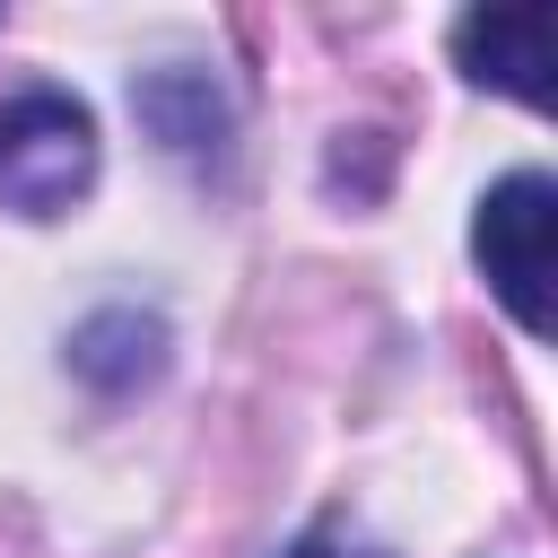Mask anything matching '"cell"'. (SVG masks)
Here are the masks:
<instances>
[{
  "mask_svg": "<svg viewBox=\"0 0 558 558\" xmlns=\"http://www.w3.org/2000/svg\"><path fill=\"white\" fill-rule=\"evenodd\" d=\"M87 183H96V122H87V105H70L52 87L0 105V209L61 218Z\"/></svg>",
  "mask_w": 558,
  "mask_h": 558,
  "instance_id": "cell-1",
  "label": "cell"
},
{
  "mask_svg": "<svg viewBox=\"0 0 558 558\" xmlns=\"http://www.w3.org/2000/svg\"><path fill=\"white\" fill-rule=\"evenodd\" d=\"M279 558H375V549H357V541H340V532H305V541H288Z\"/></svg>",
  "mask_w": 558,
  "mask_h": 558,
  "instance_id": "cell-4",
  "label": "cell"
},
{
  "mask_svg": "<svg viewBox=\"0 0 558 558\" xmlns=\"http://www.w3.org/2000/svg\"><path fill=\"white\" fill-rule=\"evenodd\" d=\"M471 253H480L497 305L532 340H549V270H558V192H549V174H506L471 218Z\"/></svg>",
  "mask_w": 558,
  "mask_h": 558,
  "instance_id": "cell-2",
  "label": "cell"
},
{
  "mask_svg": "<svg viewBox=\"0 0 558 558\" xmlns=\"http://www.w3.org/2000/svg\"><path fill=\"white\" fill-rule=\"evenodd\" d=\"M549 52H558V9H471L453 26V61L523 105H549V70H558Z\"/></svg>",
  "mask_w": 558,
  "mask_h": 558,
  "instance_id": "cell-3",
  "label": "cell"
}]
</instances>
